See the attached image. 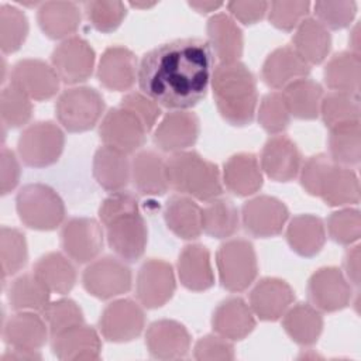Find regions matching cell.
Wrapping results in <instances>:
<instances>
[{
  "mask_svg": "<svg viewBox=\"0 0 361 361\" xmlns=\"http://www.w3.org/2000/svg\"><path fill=\"white\" fill-rule=\"evenodd\" d=\"M214 55L202 38H179L149 49L138 65L137 80L144 94L159 106L186 110L207 93Z\"/></svg>",
  "mask_w": 361,
  "mask_h": 361,
  "instance_id": "obj_1",
  "label": "cell"
},
{
  "mask_svg": "<svg viewBox=\"0 0 361 361\" xmlns=\"http://www.w3.org/2000/svg\"><path fill=\"white\" fill-rule=\"evenodd\" d=\"M212 90L220 116L231 126L252 123L258 102L257 80L240 61L220 62L212 73Z\"/></svg>",
  "mask_w": 361,
  "mask_h": 361,
  "instance_id": "obj_2",
  "label": "cell"
},
{
  "mask_svg": "<svg viewBox=\"0 0 361 361\" xmlns=\"http://www.w3.org/2000/svg\"><path fill=\"white\" fill-rule=\"evenodd\" d=\"M169 188L189 197L209 202L223 193L219 166L196 151H180L166 159Z\"/></svg>",
  "mask_w": 361,
  "mask_h": 361,
  "instance_id": "obj_3",
  "label": "cell"
},
{
  "mask_svg": "<svg viewBox=\"0 0 361 361\" xmlns=\"http://www.w3.org/2000/svg\"><path fill=\"white\" fill-rule=\"evenodd\" d=\"M18 219L32 230L49 231L62 224L66 210L59 193L45 183H27L16 196Z\"/></svg>",
  "mask_w": 361,
  "mask_h": 361,
  "instance_id": "obj_4",
  "label": "cell"
},
{
  "mask_svg": "<svg viewBox=\"0 0 361 361\" xmlns=\"http://www.w3.org/2000/svg\"><path fill=\"white\" fill-rule=\"evenodd\" d=\"M219 279L230 292L245 290L257 278L258 261L254 245L245 238H230L216 252Z\"/></svg>",
  "mask_w": 361,
  "mask_h": 361,
  "instance_id": "obj_5",
  "label": "cell"
},
{
  "mask_svg": "<svg viewBox=\"0 0 361 361\" xmlns=\"http://www.w3.org/2000/svg\"><path fill=\"white\" fill-rule=\"evenodd\" d=\"M103 96L90 86H75L63 90L55 103L59 124L69 133L93 128L104 111Z\"/></svg>",
  "mask_w": 361,
  "mask_h": 361,
  "instance_id": "obj_6",
  "label": "cell"
},
{
  "mask_svg": "<svg viewBox=\"0 0 361 361\" xmlns=\"http://www.w3.org/2000/svg\"><path fill=\"white\" fill-rule=\"evenodd\" d=\"M65 134L54 121L44 120L27 126L18 137L20 159L32 168H45L55 164L63 152Z\"/></svg>",
  "mask_w": 361,
  "mask_h": 361,
  "instance_id": "obj_7",
  "label": "cell"
},
{
  "mask_svg": "<svg viewBox=\"0 0 361 361\" xmlns=\"http://www.w3.org/2000/svg\"><path fill=\"white\" fill-rule=\"evenodd\" d=\"M133 274L124 259L104 255L93 259L82 274V285L86 292L97 299L107 300L131 289Z\"/></svg>",
  "mask_w": 361,
  "mask_h": 361,
  "instance_id": "obj_8",
  "label": "cell"
},
{
  "mask_svg": "<svg viewBox=\"0 0 361 361\" xmlns=\"http://www.w3.org/2000/svg\"><path fill=\"white\" fill-rule=\"evenodd\" d=\"M144 306L128 298L110 302L99 317V333L109 341L127 343L137 338L145 327Z\"/></svg>",
  "mask_w": 361,
  "mask_h": 361,
  "instance_id": "obj_9",
  "label": "cell"
},
{
  "mask_svg": "<svg viewBox=\"0 0 361 361\" xmlns=\"http://www.w3.org/2000/svg\"><path fill=\"white\" fill-rule=\"evenodd\" d=\"M176 289L172 265L161 258L145 259L135 279V295L147 309H158L171 300Z\"/></svg>",
  "mask_w": 361,
  "mask_h": 361,
  "instance_id": "obj_10",
  "label": "cell"
},
{
  "mask_svg": "<svg viewBox=\"0 0 361 361\" xmlns=\"http://www.w3.org/2000/svg\"><path fill=\"white\" fill-rule=\"evenodd\" d=\"M147 133L140 118L121 106L110 109L99 124L102 142L126 154L140 151L145 142Z\"/></svg>",
  "mask_w": 361,
  "mask_h": 361,
  "instance_id": "obj_11",
  "label": "cell"
},
{
  "mask_svg": "<svg viewBox=\"0 0 361 361\" xmlns=\"http://www.w3.org/2000/svg\"><path fill=\"white\" fill-rule=\"evenodd\" d=\"M96 54L82 37L73 35L58 44L51 54V63L63 83L75 85L87 80L94 68Z\"/></svg>",
  "mask_w": 361,
  "mask_h": 361,
  "instance_id": "obj_12",
  "label": "cell"
},
{
  "mask_svg": "<svg viewBox=\"0 0 361 361\" xmlns=\"http://www.w3.org/2000/svg\"><path fill=\"white\" fill-rule=\"evenodd\" d=\"M289 219L286 204L278 197L259 195L248 199L241 207L244 230L255 238L278 235Z\"/></svg>",
  "mask_w": 361,
  "mask_h": 361,
  "instance_id": "obj_13",
  "label": "cell"
},
{
  "mask_svg": "<svg viewBox=\"0 0 361 361\" xmlns=\"http://www.w3.org/2000/svg\"><path fill=\"white\" fill-rule=\"evenodd\" d=\"M104 234L100 223L92 217H72L61 230L63 252L75 262H92L100 254Z\"/></svg>",
  "mask_w": 361,
  "mask_h": 361,
  "instance_id": "obj_14",
  "label": "cell"
},
{
  "mask_svg": "<svg viewBox=\"0 0 361 361\" xmlns=\"http://www.w3.org/2000/svg\"><path fill=\"white\" fill-rule=\"evenodd\" d=\"M307 296L316 309L330 313L348 306L353 288L340 268L322 267L309 278Z\"/></svg>",
  "mask_w": 361,
  "mask_h": 361,
  "instance_id": "obj_15",
  "label": "cell"
},
{
  "mask_svg": "<svg viewBox=\"0 0 361 361\" xmlns=\"http://www.w3.org/2000/svg\"><path fill=\"white\" fill-rule=\"evenodd\" d=\"M104 227L107 243L118 258L134 262L142 257L148 243V228L140 212L120 216Z\"/></svg>",
  "mask_w": 361,
  "mask_h": 361,
  "instance_id": "obj_16",
  "label": "cell"
},
{
  "mask_svg": "<svg viewBox=\"0 0 361 361\" xmlns=\"http://www.w3.org/2000/svg\"><path fill=\"white\" fill-rule=\"evenodd\" d=\"M10 83L31 100H48L59 90L61 79L52 65L38 58H24L13 65Z\"/></svg>",
  "mask_w": 361,
  "mask_h": 361,
  "instance_id": "obj_17",
  "label": "cell"
},
{
  "mask_svg": "<svg viewBox=\"0 0 361 361\" xmlns=\"http://www.w3.org/2000/svg\"><path fill=\"white\" fill-rule=\"evenodd\" d=\"M199 117L188 110L166 113L154 130L152 141L158 149L176 154L192 147L199 137Z\"/></svg>",
  "mask_w": 361,
  "mask_h": 361,
  "instance_id": "obj_18",
  "label": "cell"
},
{
  "mask_svg": "<svg viewBox=\"0 0 361 361\" xmlns=\"http://www.w3.org/2000/svg\"><path fill=\"white\" fill-rule=\"evenodd\" d=\"M192 337L188 329L171 319L152 322L145 331V345L152 358L179 360L190 350Z\"/></svg>",
  "mask_w": 361,
  "mask_h": 361,
  "instance_id": "obj_19",
  "label": "cell"
},
{
  "mask_svg": "<svg viewBox=\"0 0 361 361\" xmlns=\"http://www.w3.org/2000/svg\"><path fill=\"white\" fill-rule=\"evenodd\" d=\"M261 169L276 182H289L300 171L302 155L298 145L283 134H275L267 140L259 158Z\"/></svg>",
  "mask_w": 361,
  "mask_h": 361,
  "instance_id": "obj_20",
  "label": "cell"
},
{
  "mask_svg": "<svg viewBox=\"0 0 361 361\" xmlns=\"http://www.w3.org/2000/svg\"><path fill=\"white\" fill-rule=\"evenodd\" d=\"M102 347L99 331L85 323L51 336V350L62 361H96Z\"/></svg>",
  "mask_w": 361,
  "mask_h": 361,
  "instance_id": "obj_21",
  "label": "cell"
},
{
  "mask_svg": "<svg viewBox=\"0 0 361 361\" xmlns=\"http://www.w3.org/2000/svg\"><path fill=\"white\" fill-rule=\"evenodd\" d=\"M138 62L135 54L123 45L104 49L97 65V79L109 90H128L137 80Z\"/></svg>",
  "mask_w": 361,
  "mask_h": 361,
  "instance_id": "obj_22",
  "label": "cell"
},
{
  "mask_svg": "<svg viewBox=\"0 0 361 361\" xmlns=\"http://www.w3.org/2000/svg\"><path fill=\"white\" fill-rule=\"evenodd\" d=\"M295 300L292 286L274 276L259 279L250 292V306L254 314L264 322H275L283 316Z\"/></svg>",
  "mask_w": 361,
  "mask_h": 361,
  "instance_id": "obj_23",
  "label": "cell"
},
{
  "mask_svg": "<svg viewBox=\"0 0 361 361\" xmlns=\"http://www.w3.org/2000/svg\"><path fill=\"white\" fill-rule=\"evenodd\" d=\"M310 73V65L290 47L275 48L264 61L261 78L271 89H283L289 83L306 78Z\"/></svg>",
  "mask_w": 361,
  "mask_h": 361,
  "instance_id": "obj_24",
  "label": "cell"
},
{
  "mask_svg": "<svg viewBox=\"0 0 361 361\" xmlns=\"http://www.w3.org/2000/svg\"><path fill=\"white\" fill-rule=\"evenodd\" d=\"M255 324V314L251 306L240 296H230L221 300L212 316L214 333L231 341L245 338Z\"/></svg>",
  "mask_w": 361,
  "mask_h": 361,
  "instance_id": "obj_25",
  "label": "cell"
},
{
  "mask_svg": "<svg viewBox=\"0 0 361 361\" xmlns=\"http://www.w3.org/2000/svg\"><path fill=\"white\" fill-rule=\"evenodd\" d=\"M48 326L38 312L23 310L10 316L3 323L1 337L7 347L38 350L48 338Z\"/></svg>",
  "mask_w": 361,
  "mask_h": 361,
  "instance_id": "obj_26",
  "label": "cell"
},
{
  "mask_svg": "<svg viewBox=\"0 0 361 361\" xmlns=\"http://www.w3.org/2000/svg\"><path fill=\"white\" fill-rule=\"evenodd\" d=\"M131 180L141 195H164L169 188L166 161L154 149L137 151L131 159Z\"/></svg>",
  "mask_w": 361,
  "mask_h": 361,
  "instance_id": "obj_27",
  "label": "cell"
},
{
  "mask_svg": "<svg viewBox=\"0 0 361 361\" xmlns=\"http://www.w3.org/2000/svg\"><path fill=\"white\" fill-rule=\"evenodd\" d=\"M178 276L180 283L189 290L202 292L212 288L214 272L207 247L200 243L185 245L178 258Z\"/></svg>",
  "mask_w": 361,
  "mask_h": 361,
  "instance_id": "obj_28",
  "label": "cell"
},
{
  "mask_svg": "<svg viewBox=\"0 0 361 361\" xmlns=\"http://www.w3.org/2000/svg\"><path fill=\"white\" fill-rule=\"evenodd\" d=\"M209 45L220 62L238 61L244 51V35L234 18L226 13H214L206 24Z\"/></svg>",
  "mask_w": 361,
  "mask_h": 361,
  "instance_id": "obj_29",
  "label": "cell"
},
{
  "mask_svg": "<svg viewBox=\"0 0 361 361\" xmlns=\"http://www.w3.org/2000/svg\"><path fill=\"white\" fill-rule=\"evenodd\" d=\"M37 21L51 39L73 37L82 21V10L73 1H45L38 6Z\"/></svg>",
  "mask_w": 361,
  "mask_h": 361,
  "instance_id": "obj_30",
  "label": "cell"
},
{
  "mask_svg": "<svg viewBox=\"0 0 361 361\" xmlns=\"http://www.w3.org/2000/svg\"><path fill=\"white\" fill-rule=\"evenodd\" d=\"M223 182L237 196H250L258 192L264 183L258 158L251 152L231 155L223 166Z\"/></svg>",
  "mask_w": 361,
  "mask_h": 361,
  "instance_id": "obj_31",
  "label": "cell"
},
{
  "mask_svg": "<svg viewBox=\"0 0 361 361\" xmlns=\"http://www.w3.org/2000/svg\"><path fill=\"white\" fill-rule=\"evenodd\" d=\"M128 154L103 145L93 157V176L109 192L123 190L131 179V161Z\"/></svg>",
  "mask_w": 361,
  "mask_h": 361,
  "instance_id": "obj_32",
  "label": "cell"
},
{
  "mask_svg": "<svg viewBox=\"0 0 361 361\" xmlns=\"http://www.w3.org/2000/svg\"><path fill=\"white\" fill-rule=\"evenodd\" d=\"M164 219L166 227L179 238L195 240L202 228V209L186 195H172L164 206Z\"/></svg>",
  "mask_w": 361,
  "mask_h": 361,
  "instance_id": "obj_33",
  "label": "cell"
},
{
  "mask_svg": "<svg viewBox=\"0 0 361 361\" xmlns=\"http://www.w3.org/2000/svg\"><path fill=\"white\" fill-rule=\"evenodd\" d=\"M292 48L309 63H322L331 48V35L329 30L314 17L303 18L295 28Z\"/></svg>",
  "mask_w": 361,
  "mask_h": 361,
  "instance_id": "obj_34",
  "label": "cell"
},
{
  "mask_svg": "<svg viewBox=\"0 0 361 361\" xmlns=\"http://www.w3.org/2000/svg\"><path fill=\"white\" fill-rule=\"evenodd\" d=\"M286 241L298 255L314 257L326 243V226L314 214H298L288 224Z\"/></svg>",
  "mask_w": 361,
  "mask_h": 361,
  "instance_id": "obj_35",
  "label": "cell"
},
{
  "mask_svg": "<svg viewBox=\"0 0 361 361\" xmlns=\"http://www.w3.org/2000/svg\"><path fill=\"white\" fill-rule=\"evenodd\" d=\"M323 316L312 303L299 302L283 313L282 327L300 345H313L323 331Z\"/></svg>",
  "mask_w": 361,
  "mask_h": 361,
  "instance_id": "obj_36",
  "label": "cell"
},
{
  "mask_svg": "<svg viewBox=\"0 0 361 361\" xmlns=\"http://www.w3.org/2000/svg\"><path fill=\"white\" fill-rule=\"evenodd\" d=\"M319 197L329 206L357 204L360 202L358 176L350 166L333 162L326 171Z\"/></svg>",
  "mask_w": 361,
  "mask_h": 361,
  "instance_id": "obj_37",
  "label": "cell"
},
{
  "mask_svg": "<svg viewBox=\"0 0 361 361\" xmlns=\"http://www.w3.org/2000/svg\"><path fill=\"white\" fill-rule=\"evenodd\" d=\"M51 292L66 295L75 286L78 274L71 258L62 252L51 251L41 255L32 271Z\"/></svg>",
  "mask_w": 361,
  "mask_h": 361,
  "instance_id": "obj_38",
  "label": "cell"
},
{
  "mask_svg": "<svg viewBox=\"0 0 361 361\" xmlns=\"http://www.w3.org/2000/svg\"><path fill=\"white\" fill-rule=\"evenodd\" d=\"M323 79L329 89L334 92L360 93L361 83V58L351 51L334 54L326 63Z\"/></svg>",
  "mask_w": 361,
  "mask_h": 361,
  "instance_id": "obj_39",
  "label": "cell"
},
{
  "mask_svg": "<svg viewBox=\"0 0 361 361\" xmlns=\"http://www.w3.org/2000/svg\"><path fill=\"white\" fill-rule=\"evenodd\" d=\"M281 93L290 116L299 120H313L319 117L324 93L322 85L316 80L309 78L298 79L285 86Z\"/></svg>",
  "mask_w": 361,
  "mask_h": 361,
  "instance_id": "obj_40",
  "label": "cell"
},
{
  "mask_svg": "<svg viewBox=\"0 0 361 361\" xmlns=\"http://www.w3.org/2000/svg\"><path fill=\"white\" fill-rule=\"evenodd\" d=\"M49 295L48 286L34 272L17 276L7 289L8 303L16 312L30 310L41 313L49 303Z\"/></svg>",
  "mask_w": 361,
  "mask_h": 361,
  "instance_id": "obj_41",
  "label": "cell"
},
{
  "mask_svg": "<svg viewBox=\"0 0 361 361\" xmlns=\"http://www.w3.org/2000/svg\"><path fill=\"white\" fill-rule=\"evenodd\" d=\"M240 227V213L233 200L216 197L202 209V228L214 238L231 237Z\"/></svg>",
  "mask_w": 361,
  "mask_h": 361,
  "instance_id": "obj_42",
  "label": "cell"
},
{
  "mask_svg": "<svg viewBox=\"0 0 361 361\" xmlns=\"http://www.w3.org/2000/svg\"><path fill=\"white\" fill-rule=\"evenodd\" d=\"M329 157L343 166H354L361 159V128L360 121H353L330 128Z\"/></svg>",
  "mask_w": 361,
  "mask_h": 361,
  "instance_id": "obj_43",
  "label": "cell"
},
{
  "mask_svg": "<svg viewBox=\"0 0 361 361\" xmlns=\"http://www.w3.org/2000/svg\"><path fill=\"white\" fill-rule=\"evenodd\" d=\"M360 97L347 92H329L323 96L319 114L330 130L353 121H360Z\"/></svg>",
  "mask_w": 361,
  "mask_h": 361,
  "instance_id": "obj_44",
  "label": "cell"
},
{
  "mask_svg": "<svg viewBox=\"0 0 361 361\" xmlns=\"http://www.w3.org/2000/svg\"><path fill=\"white\" fill-rule=\"evenodd\" d=\"M0 259L3 279L21 271L28 261L25 234L16 228L3 226L0 228Z\"/></svg>",
  "mask_w": 361,
  "mask_h": 361,
  "instance_id": "obj_45",
  "label": "cell"
},
{
  "mask_svg": "<svg viewBox=\"0 0 361 361\" xmlns=\"http://www.w3.org/2000/svg\"><path fill=\"white\" fill-rule=\"evenodd\" d=\"M30 31L24 11L11 4L0 6V48L3 54H13L21 48Z\"/></svg>",
  "mask_w": 361,
  "mask_h": 361,
  "instance_id": "obj_46",
  "label": "cell"
},
{
  "mask_svg": "<svg viewBox=\"0 0 361 361\" xmlns=\"http://www.w3.org/2000/svg\"><path fill=\"white\" fill-rule=\"evenodd\" d=\"M0 116L3 124L10 128L27 124L32 116L31 99L13 83L4 86L0 93Z\"/></svg>",
  "mask_w": 361,
  "mask_h": 361,
  "instance_id": "obj_47",
  "label": "cell"
},
{
  "mask_svg": "<svg viewBox=\"0 0 361 361\" xmlns=\"http://www.w3.org/2000/svg\"><path fill=\"white\" fill-rule=\"evenodd\" d=\"M83 11L90 24L100 32H111L127 14L126 4L118 0H92L83 3Z\"/></svg>",
  "mask_w": 361,
  "mask_h": 361,
  "instance_id": "obj_48",
  "label": "cell"
},
{
  "mask_svg": "<svg viewBox=\"0 0 361 361\" xmlns=\"http://www.w3.org/2000/svg\"><path fill=\"white\" fill-rule=\"evenodd\" d=\"M41 314L47 322L51 336L85 323L80 306L69 298H61L58 300L49 302Z\"/></svg>",
  "mask_w": 361,
  "mask_h": 361,
  "instance_id": "obj_49",
  "label": "cell"
},
{
  "mask_svg": "<svg viewBox=\"0 0 361 361\" xmlns=\"http://www.w3.org/2000/svg\"><path fill=\"white\" fill-rule=\"evenodd\" d=\"M258 123L269 134L283 133L290 123V113L281 92L262 96L258 107Z\"/></svg>",
  "mask_w": 361,
  "mask_h": 361,
  "instance_id": "obj_50",
  "label": "cell"
},
{
  "mask_svg": "<svg viewBox=\"0 0 361 361\" xmlns=\"http://www.w3.org/2000/svg\"><path fill=\"white\" fill-rule=\"evenodd\" d=\"M327 231L333 241L341 245H353L361 235L360 210L345 207L333 212L327 219Z\"/></svg>",
  "mask_w": 361,
  "mask_h": 361,
  "instance_id": "obj_51",
  "label": "cell"
},
{
  "mask_svg": "<svg viewBox=\"0 0 361 361\" xmlns=\"http://www.w3.org/2000/svg\"><path fill=\"white\" fill-rule=\"evenodd\" d=\"M313 7L316 20H319L327 30H341L348 27L357 14V1L354 0L316 1Z\"/></svg>",
  "mask_w": 361,
  "mask_h": 361,
  "instance_id": "obj_52",
  "label": "cell"
},
{
  "mask_svg": "<svg viewBox=\"0 0 361 361\" xmlns=\"http://www.w3.org/2000/svg\"><path fill=\"white\" fill-rule=\"evenodd\" d=\"M310 8L309 1H285L275 0L268 4L269 23L283 31H292L299 23L307 17Z\"/></svg>",
  "mask_w": 361,
  "mask_h": 361,
  "instance_id": "obj_53",
  "label": "cell"
},
{
  "mask_svg": "<svg viewBox=\"0 0 361 361\" xmlns=\"http://www.w3.org/2000/svg\"><path fill=\"white\" fill-rule=\"evenodd\" d=\"M193 357L199 361H231L235 353L231 340L214 333L206 334L196 341Z\"/></svg>",
  "mask_w": 361,
  "mask_h": 361,
  "instance_id": "obj_54",
  "label": "cell"
},
{
  "mask_svg": "<svg viewBox=\"0 0 361 361\" xmlns=\"http://www.w3.org/2000/svg\"><path fill=\"white\" fill-rule=\"evenodd\" d=\"M120 106L134 113L148 133L155 127L157 120L161 116V106L142 92H130L124 94Z\"/></svg>",
  "mask_w": 361,
  "mask_h": 361,
  "instance_id": "obj_55",
  "label": "cell"
},
{
  "mask_svg": "<svg viewBox=\"0 0 361 361\" xmlns=\"http://www.w3.org/2000/svg\"><path fill=\"white\" fill-rule=\"evenodd\" d=\"M134 212H140L138 199L134 193L123 189L111 192V195H109L102 202L99 207V219L103 223V226H106L114 219Z\"/></svg>",
  "mask_w": 361,
  "mask_h": 361,
  "instance_id": "obj_56",
  "label": "cell"
},
{
  "mask_svg": "<svg viewBox=\"0 0 361 361\" xmlns=\"http://www.w3.org/2000/svg\"><path fill=\"white\" fill-rule=\"evenodd\" d=\"M333 164L326 154H316L309 157L300 168V185L312 196H319V190L326 175V171Z\"/></svg>",
  "mask_w": 361,
  "mask_h": 361,
  "instance_id": "obj_57",
  "label": "cell"
},
{
  "mask_svg": "<svg viewBox=\"0 0 361 361\" xmlns=\"http://www.w3.org/2000/svg\"><path fill=\"white\" fill-rule=\"evenodd\" d=\"M21 178V166L16 154L3 147L0 154V189L1 195H7L16 189Z\"/></svg>",
  "mask_w": 361,
  "mask_h": 361,
  "instance_id": "obj_58",
  "label": "cell"
},
{
  "mask_svg": "<svg viewBox=\"0 0 361 361\" xmlns=\"http://www.w3.org/2000/svg\"><path fill=\"white\" fill-rule=\"evenodd\" d=\"M268 1H228L227 10L231 17L248 25L262 20L268 11Z\"/></svg>",
  "mask_w": 361,
  "mask_h": 361,
  "instance_id": "obj_59",
  "label": "cell"
},
{
  "mask_svg": "<svg viewBox=\"0 0 361 361\" xmlns=\"http://www.w3.org/2000/svg\"><path fill=\"white\" fill-rule=\"evenodd\" d=\"M343 267H344L345 278L354 286L358 288L360 285V245L358 244L347 250L343 259Z\"/></svg>",
  "mask_w": 361,
  "mask_h": 361,
  "instance_id": "obj_60",
  "label": "cell"
},
{
  "mask_svg": "<svg viewBox=\"0 0 361 361\" xmlns=\"http://www.w3.org/2000/svg\"><path fill=\"white\" fill-rule=\"evenodd\" d=\"M7 350L0 361H31V360H41L42 355L38 350H23V348H11Z\"/></svg>",
  "mask_w": 361,
  "mask_h": 361,
  "instance_id": "obj_61",
  "label": "cell"
},
{
  "mask_svg": "<svg viewBox=\"0 0 361 361\" xmlns=\"http://www.w3.org/2000/svg\"><path fill=\"white\" fill-rule=\"evenodd\" d=\"M189 6L192 8H195L197 13L207 14V13H212V11H216L217 8H220L223 6V3L212 1V0H192V1H189Z\"/></svg>",
  "mask_w": 361,
  "mask_h": 361,
  "instance_id": "obj_62",
  "label": "cell"
},
{
  "mask_svg": "<svg viewBox=\"0 0 361 361\" xmlns=\"http://www.w3.org/2000/svg\"><path fill=\"white\" fill-rule=\"evenodd\" d=\"M348 42L351 47L350 51L360 55V23H355V25L351 28Z\"/></svg>",
  "mask_w": 361,
  "mask_h": 361,
  "instance_id": "obj_63",
  "label": "cell"
},
{
  "mask_svg": "<svg viewBox=\"0 0 361 361\" xmlns=\"http://www.w3.org/2000/svg\"><path fill=\"white\" fill-rule=\"evenodd\" d=\"M133 7H137V8H148V7H152L155 4V1H142V3H138V1H131L130 3Z\"/></svg>",
  "mask_w": 361,
  "mask_h": 361,
  "instance_id": "obj_64",
  "label": "cell"
}]
</instances>
